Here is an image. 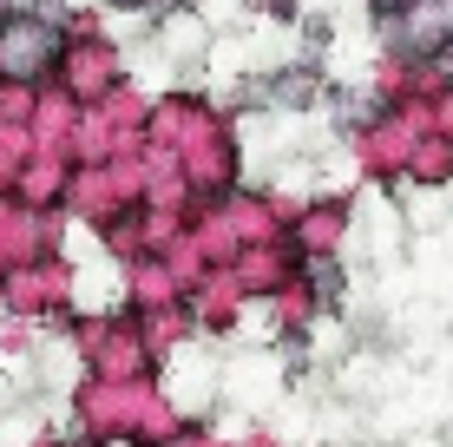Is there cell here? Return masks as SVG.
Masks as SVG:
<instances>
[{"label":"cell","instance_id":"1","mask_svg":"<svg viewBox=\"0 0 453 447\" xmlns=\"http://www.w3.org/2000/svg\"><path fill=\"white\" fill-rule=\"evenodd\" d=\"M263 99H270V105H309V99H316V80H309V73H283L276 92H263Z\"/></svg>","mask_w":453,"mask_h":447}]
</instances>
